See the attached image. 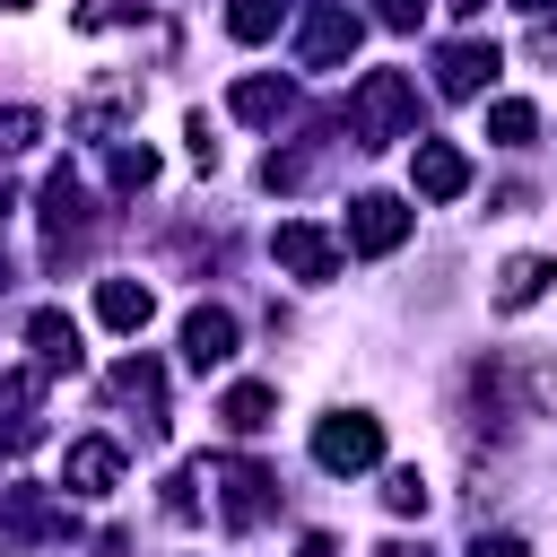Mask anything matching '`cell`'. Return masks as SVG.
I'll use <instances>...</instances> for the list:
<instances>
[{
	"label": "cell",
	"mask_w": 557,
	"mask_h": 557,
	"mask_svg": "<svg viewBox=\"0 0 557 557\" xmlns=\"http://www.w3.org/2000/svg\"><path fill=\"white\" fill-rule=\"evenodd\" d=\"M418 131V78L409 70H366L348 87V139L357 148H392Z\"/></svg>",
	"instance_id": "obj_1"
},
{
	"label": "cell",
	"mask_w": 557,
	"mask_h": 557,
	"mask_svg": "<svg viewBox=\"0 0 557 557\" xmlns=\"http://www.w3.org/2000/svg\"><path fill=\"white\" fill-rule=\"evenodd\" d=\"M357 35H366V26H357L348 0H313V9L296 17V61H305V70H339V61L357 52Z\"/></svg>",
	"instance_id": "obj_2"
},
{
	"label": "cell",
	"mask_w": 557,
	"mask_h": 557,
	"mask_svg": "<svg viewBox=\"0 0 557 557\" xmlns=\"http://www.w3.org/2000/svg\"><path fill=\"white\" fill-rule=\"evenodd\" d=\"M313 461H322V470H374V461H383V418L331 409V418L313 426Z\"/></svg>",
	"instance_id": "obj_3"
},
{
	"label": "cell",
	"mask_w": 557,
	"mask_h": 557,
	"mask_svg": "<svg viewBox=\"0 0 557 557\" xmlns=\"http://www.w3.org/2000/svg\"><path fill=\"white\" fill-rule=\"evenodd\" d=\"M270 252H278V270L305 278V287H331V278H339V244H331L313 218H287V226L270 235Z\"/></svg>",
	"instance_id": "obj_4"
},
{
	"label": "cell",
	"mask_w": 557,
	"mask_h": 557,
	"mask_svg": "<svg viewBox=\"0 0 557 557\" xmlns=\"http://www.w3.org/2000/svg\"><path fill=\"white\" fill-rule=\"evenodd\" d=\"M348 244H357L366 261L400 252V244H409V200H392V191H366V200H348Z\"/></svg>",
	"instance_id": "obj_5"
},
{
	"label": "cell",
	"mask_w": 557,
	"mask_h": 557,
	"mask_svg": "<svg viewBox=\"0 0 557 557\" xmlns=\"http://www.w3.org/2000/svg\"><path fill=\"white\" fill-rule=\"evenodd\" d=\"M409 183H418V200H461V191H470V157H461L453 139H418Z\"/></svg>",
	"instance_id": "obj_6"
},
{
	"label": "cell",
	"mask_w": 557,
	"mask_h": 557,
	"mask_svg": "<svg viewBox=\"0 0 557 557\" xmlns=\"http://www.w3.org/2000/svg\"><path fill=\"white\" fill-rule=\"evenodd\" d=\"M505 61H496V44H444V61H435V87L453 96V104H470V96H487V78H496Z\"/></svg>",
	"instance_id": "obj_7"
},
{
	"label": "cell",
	"mask_w": 557,
	"mask_h": 557,
	"mask_svg": "<svg viewBox=\"0 0 557 557\" xmlns=\"http://www.w3.org/2000/svg\"><path fill=\"white\" fill-rule=\"evenodd\" d=\"M226 357H235V313H226V305H191V313H183V366L209 374V366H226Z\"/></svg>",
	"instance_id": "obj_8"
},
{
	"label": "cell",
	"mask_w": 557,
	"mask_h": 557,
	"mask_svg": "<svg viewBox=\"0 0 557 557\" xmlns=\"http://www.w3.org/2000/svg\"><path fill=\"white\" fill-rule=\"evenodd\" d=\"M113 479H122V444H113V435H78L70 461H61V487H70V496H104Z\"/></svg>",
	"instance_id": "obj_9"
},
{
	"label": "cell",
	"mask_w": 557,
	"mask_h": 557,
	"mask_svg": "<svg viewBox=\"0 0 557 557\" xmlns=\"http://www.w3.org/2000/svg\"><path fill=\"white\" fill-rule=\"evenodd\" d=\"M26 348H35V366L44 374H70L87 348H78V322L61 313V305H44V313H26Z\"/></svg>",
	"instance_id": "obj_10"
},
{
	"label": "cell",
	"mask_w": 557,
	"mask_h": 557,
	"mask_svg": "<svg viewBox=\"0 0 557 557\" xmlns=\"http://www.w3.org/2000/svg\"><path fill=\"white\" fill-rule=\"evenodd\" d=\"M548 278H557V261H548V252H513V261L496 270V313L540 305V296H548Z\"/></svg>",
	"instance_id": "obj_11"
},
{
	"label": "cell",
	"mask_w": 557,
	"mask_h": 557,
	"mask_svg": "<svg viewBox=\"0 0 557 557\" xmlns=\"http://www.w3.org/2000/svg\"><path fill=\"white\" fill-rule=\"evenodd\" d=\"M148 313H157L148 278H104V287H96V322H104V331H148Z\"/></svg>",
	"instance_id": "obj_12"
},
{
	"label": "cell",
	"mask_w": 557,
	"mask_h": 557,
	"mask_svg": "<svg viewBox=\"0 0 557 557\" xmlns=\"http://www.w3.org/2000/svg\"><path fill=\"white\" fill-rule=\"evenodd\" d=\"M218 487H226V522H235V531H252V522H261V505H270V470L226 461V470H218Z\"/></svg>",
	"instance_id": "obj_13"
},
{
	"label": "cell",
	"mask_w": 557,
	"mask_h": 557,
	"mask_svg": "<svg viewBox=\"0 0 557 557\" xmlns=\"http://www.w3.org/2000/svg\"><path fill=\"white\" fill-rule=\"evenodd\" d=\"M270 409H278V392H270V383H235V392L218 400V418H226L235 435H261V426H270Z\"/></svg>",
	"instance_id": "obj_14"
},
{
	"label": "cell",
	"mask_w": 557,
	"mask_h": 557,
	"mask_svg": "<svg viewBox=\"0 0 557 557\" xmlns=\"http://www.w3.org/2000/svg\"><path fill=\"white\" fill-rule=\"evenodd\" d=\"M235 122H278L287 113V78H235Z\"/></svg>",
	"instance_id": "obj_15"
},
{
	"label": "cell",
	"mask_w": 557,
	"mask_h": 557,
	"mask_svg": "<svg viewBox=\"0 0 557 557\" xmlns=\"http://www.w3.org/2000/svg\"><path fill=\"white\" fill-rule=\"evenodd\" d=\"M0 522H9L17 540H44V531H61V513H52L35 487H9V496H0Z\"/></svg>",
	"instance_id": "obj_16"
},
{
	"label": "cell",
	"mask_w": 557,
	"mask_h": 557,
	"mask_svg": "<svg viewBox=\"0 0 557 557\" xmlns=\"http://www.w3.org/2000/svg\"><path fill=\"white\" fill-rule=\"evenodd\" d=\"M278 17H287V0H226V35L235 44H270Z\"/></svg>",
	"instance_id": "obj_17"
},
{
	"label": "cell",
	"mask_w": 557,
	"mask_h": 557,
	"mask_svg": "<svg viewBox=\"0 0 557 557\" xmlns=\"http://www.w3.org/2000/svg\"><path fill=\"white\" fill-rule=\"evenodd\" d=\"M531 131H540V113H531L522 96H496V104H487V139H496V148H531Z\"/></svg>",
	"instance_id": "obj_18"
},
{
	"label": "cell",
	"mask_w": 557,
	"mask_h": 557,
	"mask_svg": "<svg viewBox=\"0 0 557 557\" xmlns=\"http://www.w3.org/2000/svg\"><path fill=\"white\" fill-rule=\"evenodd\" d=\"M78 218H87V191H78V174H70V165H61V174H52V183H44V226H52V235H70V226H78Z\"/></svg>",
	"instance_id": "obj_19"
},
{
	"label": "cell",
	"mask_w": 557,
	"mask_h": 557,
	"mask_svg": "<svg viewBox=\"0 0 557 557\" xmlns=\"http://www.w3.org/2000/svg\"><path fill=\"white\" fill-rule=\"evenodd\" d=\"M104 174H113V191H148V183H157V148H131V139H113Z\"/></svg>",
	"instance_id": "obj_20"
},
{
	"label": "cell",
	"mask_w": 557,
	"mask_h": 557,
	"mask_svg": "<svg viewBox=\"0 0 557 557\" xmlns=\"http://www.w3.org/2000/svg\"><path fill=\"white\" fill-rule=\"evenodd\" d=\"M383 505H392V513H426V479H418V470H392V479H383Z\"/></svg>",
	"instance_id": "obj_21"
},
{
	"label": "cell",
	"mask_w": 557,
	"mask_h": 557,
	"mask_svg": "<svg viewBox=\"0 0 557 557\" xmlns=\"http://www.w3.org/2000/svg\"><path fill=\"white\" fill-rule=\"evenodd\" d=\"M139 17V0H78V26L87 35H104V26H131Z\"/></svg>",
	"instance_id": "obj_22"
},
{
	"label": "cell",
	"mask_w": 557,
	"mask_h": 557,
	"mask_svg": "<svg viewBox=\"0 0 557 557\" xmlns=\"http://www.w3.org/2000/svg\"><path fill=\"white\" fill-rule=\"evenodd\" d=\"M35 131H44V122H35V113H26V104H9V113H0V157H9V148H26V139H35Z\"/></svg>",
	"instance_id": "obj_23"
},
{
	"label": "cell",
	"mask_w": 557,
	"mask_h": 557,
	"mask_svg": "<svg viewBox=\"0 0 557 557\" xmlns=\"http://www.w3.org/2000/svg\"><path fill=\"white\" fill-rule=\"evenodd\" d=\"M374 17H383V26H392V35H409V26H418V17H426V0H374Z\"/></svg>",
	"instance_id": "obj_24"
},
{
	"label": "cell",
	"mask_w": 557,
	"mask_h": 557,
	"mask_svg": "<svg viewBox=\"0 0 557 557\" xmlns=\"http://www.w3.org/2000/svg\"><path fill=\"white\" fill-rule=\"evenodd\" d=\"M35 392H44L35 374H0V409H35Z\"/></svg>",
	"instance_id": "obj_25"
},
{
	"label": "cell",
	"mask_w": 557,
	"mask_h": 557,
	"mask_svg": "<svg viewBox=\"0 0 557 557\" xmlns=\"http://www.w3.org/2000/svg\"><path fill=\"white\" fill-rule=\"evenodd\" d=\"M35 435H44V426H35V418H9V426H0V461H17V453H26V444H35Z\"/></svg>",
	"instance_id": "obj_26"
},
{
	"label": "cell",
	"mask_w": 557,
	"mask_h": 557,
	"mask_svg": "<svg viewBox=\"0 0 557 557\" xmlns=\"http://www.w3.org/2000/svg\"><path fill=\"white\" fill-rule=\"evenodd\" d=\"M470 557H531V548H522L513 531H479V540H470Z\"/></svg>",
	"instance_id": "obj_27"
},
{
	"label": "cell",
	"mask_w": 557,
	"mask_h": 557,
	"mask_svg": "<svg viewBox=\"0 0 557 557\" xmlns=\"http://www.w3.org/2000/svg\"><path fill=\"white\" fill-rule=\"evenodd\" d=\"M296 557H331V540H322V531H313V540H305V548H296Z\"/></svg>",
	"instance_id": "obj_28"
},
{
	"label": "cell",
	"mask_w": 557,
	"mask_h": 557,
	"mask_svg": "<svg viewBox=\"0 0 557 557\" xmlns=\"http://www.w3.org/2000/svg\"><path fill=\"white\" fill-rule=\"evenodd\" d=\"M531 52H557V26H540V35H531Z\"/></svg>",
	"instance_id": "obj_29"
},
{
	"label": "cell",
	"mask_w": 557,
	"mask_h": 557,
	"mask_svg": "<svg viewBox=\"0 0 557 557\" xmlns=\"http://www.w3.org/2000/svg\"><path fill=\"white\" fill-rule=\"evenodd\" d=\"M444 9H461V17H479V9H487V0H444Z\"/></svg>",
	"instance_id": "obj_30"
},
{
	"label": "cell",
	"mask_w": 557,
	"mask_h": 557,
	"mask_svg": "<svg viewBox=\"0 0 557 557\" xmlns=\"http://www.w3.org/2000/svg\"><path fill=\"white\" fill-rule=\"evenodd\" d=\"M374 557H426V548H374Z\"/></svg>",
	"instance_id": "obj_31"
},
{
	"label": "cell",
	"mask_w": 557,
	"mask_h": 557,
	"mask_svg": "<svg viewBox=\"0 0 557 557\" xmlns=\"http://www.w3.org/2000/svg\"><path fill=\"white\" fill-rule=\"evenodd\" d=\"M0 278H9V244H0Z\"/></svg>",
	"instance_id": "obj_32"
},
{
	"label": "cell",
	"mask_w": 557,
	"mask_h": 557,
	"mask_svg": "<svg viewBox=\"0 0 557 557\" xmlns=\"http://www.w3.org/2000/svg\"><path fill=\"white\" fill-rule=\"evenodd\" d=\"M0 9H26V0H0Z\"/></svg>",
	"instance_id": "obj_33"
}]
</instances>
